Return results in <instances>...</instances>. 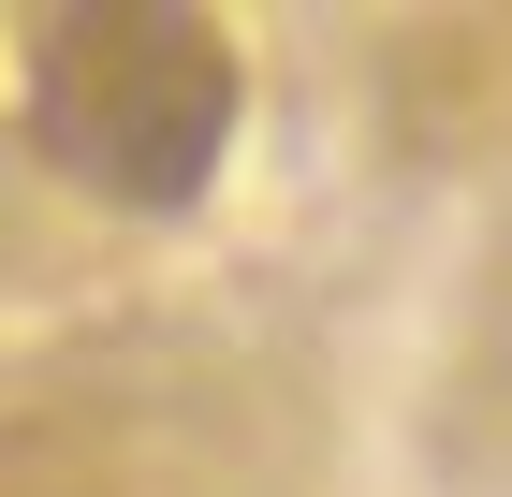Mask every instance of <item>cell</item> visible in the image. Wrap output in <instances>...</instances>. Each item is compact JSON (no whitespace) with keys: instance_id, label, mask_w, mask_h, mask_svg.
<instances>
[{"instance_id":"1","label":"cell","mask_w":512,"mask_h":497,"mask_svg":"<svg viewBox=\"0 0 512 497\" xmlns=\"http://www.w3.org/2000/svg\"><path fill=\"white\" fill-rule=\"evenodd\" d=\"M30 161L74 176L88 205L118 220H176V205L220 191L249 117V59L220 15L191 0H74L30 30Z\"/></svg>"}]
</instances>
